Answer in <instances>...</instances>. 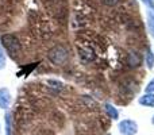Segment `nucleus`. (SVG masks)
<instances>
[{
  "mask_svg": "<svg viewBox=\"0 0 154 135\" xmlns=\"http://www.w3.org/2000/svg\"><path fill=\"white\" fill-rule=\"evenodd\" d=\"M2 45L5 49L8 54H11L12 57H16L20 54L22 51V45L19 42L18 37L14 34H4L2 37Z\"/></svg>",
  "mask_w": 154,
  "mask_h": 135,
  "instance_id": "obj_1",
  "label": "nucleus"
},
{
  "mask_svg": "<svg viewBox=\"0 0 154 135\" xmlns=\"http://www.w3.org/2000/svg\"><path fill=\"white\" fill-rule=\"evenodd\" d=\"M48 58L54 65H64L68 61V58H69V50L64 45H57L49 50Z\"/></svg>",
  "mask_w": 154,
  "mask_h": 135,
  "instance_id": "obj_2",
  "label": "nucleus"
},
{
  "mask_svg": "<svg viewBox=\"0 0 154 135\" xmlns=\"http://www.w3.org/2000/svg\"><path fill=\"white\" fill-rule=\"evenodd\" d=\"M118 128H119V133L122 135H135L138 133V124L133 119H125L119 122Z\"/></svg>",
  "mask_w": 154,
  "mask_h": 135,
  "instance_id": "obj_3",
  "label": "nucleus"
},
{
  "mask_svg": "<svg viewBox=\"0 0 154 135\" xmlns=\"http://www.w3.org/2000/svg\"><path fill=\"white\" fill-rule=\"evenodd\" d=\"M11 104V93L7 88H0V108L7 109Z\"/></svg>",
  "mask_w": 154,
  "mask_h": 135,
  "instance_id": "obj_4",
  "label": "nucleus"
},
{
  "mask_svg": "<svg viewBox=\"0 0 154 135\" xmlns=\"http://www.w3.org/2000/svg\"><path fill=\"white\" fill-rule=\"evenodd\" d=\"M142 64V57L139 53H137V51H130V53L127 54V65L128 68H138L141 66Z\"/></svg>",
  "mask_w": 154,
  "mask_h": 135,
  "instance_id": "obj_5",
  "label": "nucleus"
},
{
  "mask_svg": "<svg viewBox=\"0 0 154 135\" xmlns=\"http://www.w3.org/2000/svg\"><path fill=\"white\" fill-rule=\"evenodd\" d=\"M104 111H106V114L108 115L109 119H112V120H118V119H119V112H118V109L115 108L112 104H109V103L104 104Z\"/></svg>",
  "mask_w": 154,
  "mask_h": 135,
  "instance_id": "obj_6",
  "label": "nucleus"
},
{
  "mask_svg": "<svg viewBox=\"0 0 154 135\" xmlns=\"http://www.w3.org/2000/svg\"><path fill=\"white\" fill-rule=\"evenodd\" d=\"M138 103L143 107H154V93H145L139 97Z\"/></svg>",
  "mask_w": 154,
  "mask_h": 135,
  "instance_id": "obj_7",
  "label": "nucleus"
},
{
  "mask_svg": "<svg viewBox=\"0 0 154 135\" xmlns=\"http://www.w3.org/2000/svg\"><path fill=\"white\" fill-rule=\"evenodd\" d=\"M80 58H82L84 61H93L95 60V51L91 48H85L80 50Z\"/></svg>",
  "mask_w": 154,
  "mask_h": 135,
  "instance_id": "obj_8",
  "label": "nucleus"
},
{
  "mask_svg": "<svg viewBox=\"0 0 154 135\" xmlns=\"http://www.w3.org/2000/svg\"><path fill=\"white\" fill-rule=\"evenodd\" d=\"M147 27L152 37L154 38V8H149L147 11Z\"/></svg>",
  "mask_w": 154,
  "mask_h": 135,
  "instance_id": "obj_9",
  "label": "nucleus"
},
{
  "mask_svg": "<svg viewBox=\"0 0 154 135\" xmlns=\"http://www.w3.org/2000/svg\"><path fill=\"white\" fill-rule=\"evenodd\" d=\"M145 60H146V65L149 69H153L154 68V53L150 49L146 50V56H145Z\"/></svg>",
  "mask_w": 154,
  "mask_h": 135,
  "instance_id": "obj_10",
  "label": "nucleus"
},
{
  "mask_svg": "<svg viewBox=\"0 0 154 135\" xmlns=\"http://www.w3.org/2000/svg\"><path fill=\"white\" fill-rule=\"evenodd\" d=\"M4 120H5V135H12V127H11V114L7 112L4 115Z\"/></svg>",
  "mask_w": 154,
  "mask_h": 135,
  "instance_id": "obj_11",
  "label": "nucleus"
},
{
  "mask_svg": "<svg viewBox=\"0 0 154 135\" xmlns=\"http://www.w3.org/2000/svg\"><path fill=\"white\" fill-rule=\"evenodd\" d=\"M5 62H7V60H5V53H4V50H3L2 45H0V70L5 68Z\"/></svg>",
  "mask_w": 154,
  "mask_h": 135,
  "instance_id": "obj_12",
  "label": "nucleus"
},
{
  "mask_svg": "<svg viewBox=\"0 0 154 135\" xmlns=\"http://www.w3.org/2000/svg\"><path fill=\"white\" fill-rule=\"evenodd\" d=\"M145 93H154V78L147 82L146 88H145Z\"/></svg>",
  "mask_w": 154,
  "mask_h": 135,
  "instance_id": "obj_13",
  "label": "nucleus"
},
{
  "mask_svg": "<svg viewBox=\"0 0 154 135\" xmlns=\"http://www.w3.org/2000/svg\"><path fill=\"white\" fill-rule=\"evenodd\" d=\"M101 3L104 5H107V7H114V5H116L119 3V0H101Z\"/></svg>",
  "mask_w": 154,
  "mask_h": 135,
  "instance_id": "obj_14",
  "label": "nucleus"
},
{
  "mask_svg": "<svg viewBox=\"0 0 154 135\" xmlns=\"http://www.w3.org/2000/svg\"><path fill=\"white\" fill-rule=\"evenodd\" d=\"M143 4H146L149 8H154V0H142Z\"/></svg>",
  "mask_w": 154,
  "mask_h": 135,
  "instance_id": "obj_15",
  "label": "nucleus"
},
{
  "mask_svg": "<svg viewBox=\"0 0 154 135\" xmlns=\"http://www.w3.org/2000/svg\"><path fill=\"white\" fill-rule=\"evenodd\" d=\"M152 123H153V124H154V115H153V119H152Z\"/></svg>",
  "mask_w": 154,
  "mask_h": 135,
  "instance_id": "obj_16",
  "label": "nucleus"
},
{
  "mask_svg": "<svg viewBox=\"0 0 154 135\" xmlns=\"http://www.w3.org/2000/svg\"><path fill=\"white\" fill-rule=\"evenodd\" d=\"M107 135H111V134H107Z\"/></svg>",
  "mask_w": 154,
  "mask_h": 135,
  "instance_id": "obj_17",
  "label": "nucleus"
}]
</instances>
